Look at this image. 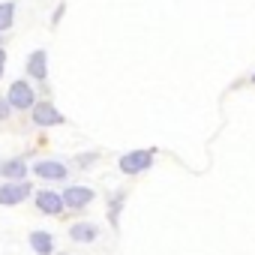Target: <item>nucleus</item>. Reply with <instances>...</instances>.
<instances>
[{
  "label": "nucleus",
  "instance_id": "1",
  "mask_svg": "<svg viewBox=\"0 0 255 255\" xmlns=\"http://www.w3.org/2000/svg\"><path fill=\"white\" fill-rule=\"evenodd\" d=\"M153 156H156L153 147H147V150H129V153H123L117 159V168L123 174H138V171H147L153 165Z\"/></svg>",
  "mask_w": 255,
  "mask_h": 255
},
{
  "label": "nucleus",
  "instance_id": "2",
  "mask_svg": "<svg viewBox=\"0 0 255 255\" xmlns=\"http://www.w3.org/2000/svg\"><path fill=\"white\" fill-rule=\"evenodd\" d=\"M6 102H9L15 111H30V108L36 105V93H33V87H30L27 81H15V84L9 87V93H6Z\"/></svg>",
  "mask_w": 255,
  "mask_h": 255
},
{
  "label": "nucleus",
  "instance_id": "3",
  "mask_svg": "<svg viewBox=\"0 0 255 255\" xmlns=\"http://www.w3.org/2000/svg\"><path fill=\"white\" fill-rule=\"evenodd\" d=\"M30 195V183L18 180V183H0V207H15Z\"/></svg>",
  "mask_w": 255,
  "mask_h": 255
},
{
  "label": "nucleus",
  "instance_id": "4",
  "mask_svg": "<svg viewBox=\"0 0 255 255\" xmlns=\"http://www.w3.org/2000/svg\"><path fill=\"white\" fill-rule=\"evenodd\" d=\"M30 111H33V123L36 126H60L63 123V114L51 102H36Z\"/></svg>",
  "mask_w": 255,
  "mask_h": 255
},
{
  "label": "nucleus",
  "instance_id": "5",
  "mask_svg": "<svg viewBox=\"0 0 255 255\" xmlns=\"http://www.w3.org/2000/svg\"><path fill=\"white\" fill-rule=\"evenodd\" d=\"M33 174L36 177H42V180H66V165L63 162H57V159H39L36 165H33Z\"/></svg>",
  "mask_w": 255,
  "mask_h": 255
},
{
  "label": "nucleus",
  "instance_id": "6",
  "mask_svg": "<svg viewBox=\"0 0 255 255\" xmlns=\"http://www.w3.org/2000/svg\"><path fill=\"white\" fill-rule=\"evenodd\" d=\"M36 207H39V213L60 216L66 204H63V195H57V192H51V189H42V192H36Z\"/></svg>",
  "mask_w": 255,
  "mask_h": 255
},
{
  "label": "nucleus",
  "instance_id": "7",
  "mask_svg": "<svg viewBox=\"0 0 255 255\" xmlns=\"http://www.w3.org/2000/svg\"><path fill=\"white\" fill-rule=\"evenodd\" d=\"M27 75L33 81H45L48 78V51H42V48L30 51V57H27Z\"/></svg>",
  "mask_w": 255,
  "mask_h": 255
},
{
  "label": "nucleus",
  "instance_id": "8",
  "mask_svg": "<svg viewBox=\"0 0 255 255\" xmlns=\"http://www.w3.org/2000/svg\"><path fill=\"white\" fill-rule=\"evenodd\" d=\"M90 201H93V189H87V186H66V192H63V204L72 210H84Z\"/></svg>",
  "mask_w": 255,
  "mask_h": 255
},
{
  "label": "nucleus",
  "instance_id": "9",
  "mask_svg": "<svg viewBox=\"0 0 255 255\" xmlns=\"http://www.w3.org/2000/svg\"><path fill=\"white\" fill-rule=\"evenodd\" d=\"M0 177H3L6 183H18V180H27V162L21 156L15 159H6V162H0Z\"/></svg>",
  "mask_w": 255,
  "mask_h": 255
},
{
  "label": "nucleus",
  "instance_id": "10",
  "mask_svg": "<svg viewBox=\"0 0 255 255\" xmlns=\"http://www.w3.org/2000/svg\"><path fill=\"white\" fill-rule=\"evenodd\" d=\"M69 237H72L75 243H93V240L99 237V228H96V222H75V225L69 228Z\"/></svg>",
  "mask_w": 255,
  "mask_h": 255
},
{
  "label": "nucleus",
  "instance_id": "11",
  "mask_svg": "<svg viewBox=\"0 0 255 255\" xmlns=\"http://www.w3.org/2000/svg\"><path fill=\"white\" fill-rule=\"evenodd\" d=\"M30 246L36 255H51L54 252V237L48 231H30Z\"/></svg>",
  "mask_w": 255,
  "mask_h": 255
},
{
  "label": "nucleus",
  "instance_id": "12",
  "mask_svg": "<svg viewBox=\"0 0 255 255\" xmlns=\"http://www.w3.org/2000/svg\"><path fill=\"white\" fill-rule=\"evenodd\" d=\"M15 21V3L12 0H6V3H0V36H3Z\"/></svg>",
  "mask_w": 255,
  "mask_h": 255
},
{
  "label": "nucleus",
  "instance_id": "13",
  "mask_svg": "<svg viewBox=\"0 0 255 255\" xmlns=\"http://www.w3.org/2000/svg\"><path fill=\"white\" fill-rule=\"evenodd\" d=\"M120 204H123V192H120V195H111V201H108V219H111V225H117V210H120Z\"/></svg>",
  "mask_w": 255,
  "mask_h": 255
},
{
  "label": "nucleus",
  "instance_id": "14",
  "mask_svg": "<svg viewBox=\"0 0 255 255\" xmlns=\"http://www.w3.org/2000/svg\"><path fill=\"white\" fill-rule=\"evenodd\" d=\"M96 159H99V153H81V156H75V165L78 168H90Z\"/></svg>",
  "mask_w": 255,
  "mask_h": 255
},
{
  "label": "nucleus",
  "instance_id": "15",
  "mask_svg": "<svg viewBox=\"0 0 255 255\" xmlns=\"http://www.w3.org/2000/svg\"><path fill=\"white\" fill-rule=\"evenodd\" d=\"M9 114H12V105H9L6 99H0V120H6Z\"/></svg>",
  "mask_w": 255,
  "mask_h": 255
},
{
  "label": "nucleus",
  "instance_id": "16",
  "mask_svg": "<svg viewBox=\"0 0 255 255\" xmlns=\"http://www.w3.org/2000/svg\"><path fill=\"white\" fill-rule=\"evenodd\" d=\"M63 9H66V6H63V3H60V6H57V9H54V18H51V24H60V18H63Z\"/></svg>",
  "mask_w": 255,
  "mask_h": 255
},
{
  "label": "nucleus",
  "instance_id": "17",
  "mask_svg": "<svg viewBox=\"0 0 255 255\" xmlns=\"http://www.w3.org/2000/svg\"><path fill=\"white\" fill-rule=\"evenodd\" d=\"M3 72H6V51L0 48V78H3Z\"/></svg>",
  "mask_w": 255,
  "mask_h": 255
},
{
  "label": "nucleus",
  "instance_id": "18",
  "mask_svg": "<svg viewBox=\"0 0 255 255\" xmlns=\"http://www.w3.org/2000/svg\"><path fill=\"white\" fill-rule=\"evenodd\" d=\"M249 81H252V84H255V72H252V78H249Z\"/></svg>",
  "mask_w": 255,
  "mask_h": 255
},
{
  "label": "nucleus",
  "instance_id": "19",
  "mask_svg": "<svg viewBox=\"0 0 255 255\" xmlns=\"http://www.w3.org/2000/svg\"><path fill=\"white\" fill-rule=\"evenodd\" d=\"M60 255H66V252H60Z\"/></svg>",
  "mask_w": 255,
  "mask_h": 255
}]
</instances>
